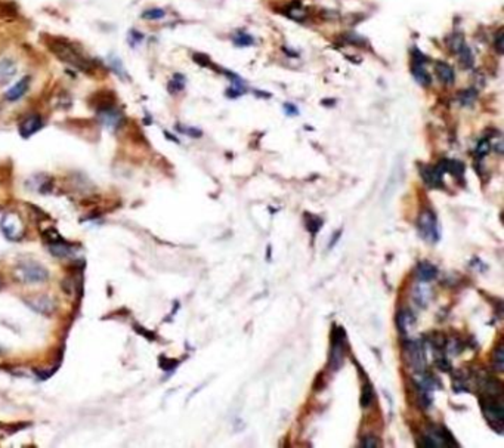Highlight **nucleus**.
<instances>
[{
  "label": "nucleus",
  "instance_id": "nucleus-1",
  "mask_svg": "<svg viewBox=\"0 0 504 448\" xmlns=\"http://www.w3.org/2000/svg\"><path fill=\"white\" fill-rule=\"evenodd\" d=\"M48 48L51 49V52L61 59L62 62L80 70V71H92L93 70V64L92 61L84 55L79 48H76L74 43H71L70 40L64 39V37H49L46 40Z\"/></svg>",
  "mask_w": 504,
  "mask_h": 448
},
{
  "label": "nucleus",
  "instance_id": "nucleus-2",
  "mask_svg": "<svg viewBox=\"0 0 504 448\" xmlns=\"http://www.w3.org/2000/svg\"><path fill=\"white\" fill-rule=\"evenodd\" d=\"M419 231L429 243H438L441 238V228L432 210H423L419 216Z\"/></svg>",
  "mask_w": 504,
  "mask_h": 448
},
{
  "label": "nucleus",
  "instance_id": "nucleus-3",
  "mask_svg": "<svg viewBox=\"0 0 504 448\" xmlns=\"http://www.w3.org/2000/svg\"><path fill=\"white\" fill-rule=\"evenodd\" d=\"M482 410H484V416L488 420V423L494 429H497L499 432H502V428H503L504 423L503 405L500 402H497L494 399V396H493L490 399H482Z\"/></svg>",
  "mask_w": 504,
  "mask_h": 448
},
{
  "label": "nucleus",
  "instance_id": "nucleus-4",
  "mask_svg": "<svg viewBox=\"0 0 504 448\" xmlns=\"http://www.w3.org/2000/svg\"><path fill=\"white\" fill-rule=\"evenodd\" d=\"M405 355L407 359L410 362V365L417 370V371H423L426 367V354H424V346L421 342L414 340V342H408L405 345Z\"/></svg>",
  "mask_w": 504,
  "mask_h": 448
},
{
  "label": "nucleus",
  "instance_id": "nucleus-5",
  "mask_svg": "<svg viewBox=\"0 0 504 448\" xmlns=\"http://www.w3.org/2000/svg\"><path fill=\"white\" fill-rule=\"evenodd\" d=\"M344 343L346 336L341 329H336L332 339V352H330V367L333 370H338L344 359Z\"/></svg>",
  "mask_w": 504,
  "mask_h": 448
},
{
  "label": "nucleus",
  "instance_id": "nucleus-6",
  "mask_svg": "<svg viewBox=\"0 0 504 448\" xmlns=\"http://www.w3.org/2000/svg\"><path fill=\"white\" fill-rule=\"evenodd\" d=\"M19 274L22 277V280L27 282H42L49 278V272L46 268H43L42 265L36 264V262H25L21 265L19 268Z\"/></svg>",
  "mask_w": 504,
  "mask_h": 448
},
{
  "label": "nucleus",
  "instance_id": "nucleus-7",
  "mask_svg": "<svg viewBox=\"0 0 504 448\" xmlns=\"http://www.w3.org/2000/svg\"><path fill=\"white\" fill-rule=\"evenodd\" d=\"M1 229L4 232V235L10 240H18L22 235V225H21V221L18 219L16 215L4 216V219L1 222Z\"/></svg>",
  "mask_w": 504,
  "mask_h": 448
},
{
  "label": "nucleus",
  "instance_id": "nucleus-8",
  "mask_svg": "<svg viewBox=\"0 0 504 448\" xmlns=\"http://www.w3.org/2000/svg\"><path fill=\"white\" fill-rule=\"evenodd\" d=\"M42 127H43V120H42V117L37 115V114H33V115L27 117V118L21 123L19 132H21V135H22L24 138H30L31 135H34L36 132H39Z\"/></svg>",
  "mask_w": 504,
  "mask_h": 448
},
{
  "label": "nucleus",
  "instance_id": "nucleus-9",
  "mask_svg": "<svg viewBox=\"0 0 504 448\" xmlns=\"http://www.w3.org/2000/svg\"><path fill=\"white\" fill-rule=\"evenodd\" d=\"M420 175L423 178V180L430 186V188H441L442 186V172L435 168H427V166H421L420 168Z\"/></svg>",
  "mask_w": 504,
  "mask_h": 448
},
{
  "label": "nucleus",
  "instance_id": "nucleus-10",
  "mask_svg": "<svg viewBox=\"0 0 504 448\" xmlns=\"http://www.w3.org/2000/svg\"><path fill=\"white\" fill-rule=\"evenodd\" d=\"M98 117L110 129H115V127H118L123 123V114L118 111V110H115L114 107L98 111Z\"/></svg>",
  "mask_w": 504,
  "mask_h": 448
},
{
  "label": "nucleus",
  "instance_id": "nucleus-11",
  "mask_svg": "<svg viewBox=\"0 0 504 448\" xmlns=\"http://www.w3.org/2000/svg\"><path fill=\"white\" fill-rule=\"evenodd\" d=\"M28 86H30V77H24L21 79L19 82H16L7 92H6V99L7 101H18L19 98L24 96V93L28 90Z\"/></svg>",
  "mask_w": 504,
  "mask_h": 448
},
{
  "label": "nucleus",
  "instance_id": "nucleus-12",
  "mask_svg": "<svg viewBox=\"0 0 504 448\" xmlns=\"http://www.w3.org/2000/svg\"><path fill=\"white\" fill-rule=\"evenodd\" d=\"M28 306H31L34 311L43 312V314H51L55 309L54 302L48 297V296H36L31 300H27Z\"/></svg>",
  "mask_w": 504,
  "mask_h": 448
},
{
  "label": "nucleus",
  "instance_id": "nucleus-13",
  "mask_svg": "<svg viewBox=\"0 0 504 448\" xmlns=\"http://www.w3.org/2000/svg\"><path fill=\"white\" fill-rule=\"evenodd\" d=\"M396 326L401 330V333L407 335L414 326H416V317L411 311H401L398 318H396Z\"/></svg>",
  "mask_w": 504,
  "mask_h": 448
},
{
  "label": "nucleus",
  "instance_id": "nucleus-14",
  "mask_svg": "<svg viewBox=\"0 0 504 448\" xmlns=\"http://www.w3.org/2000/svg\"><path fill=\"white\" fill-rule=\"evenodd\" d=\"M435 73H436L438 79L441 80V83H444V85H452L454 80H455L454 70L445 62H436L435 64Z\"/></svg>",
  "mask_w": 504,
  "mask_h": 448
},
{
  "label": "nucleus",
  "instance_id": "nucleus-15",
  "mask_svg": "<svg viewBox=\"0 0 504 448\" xmlns=\"http://www.w3.org/2000/svg\"><path fill=\"white\" fill-rule=\"evenodd\" d=\"M436 267H433L432 264L429 262H420L417 265V269H416V274H417V278L421 281V282H426V281L433 280L436 277Z\"/></svg>",
  "mask_w": 504,
  "mask_h": 448
},
{
  "label": "nucleus",
  "instance_id": "nucleus-16",
  "mask_svg": "<svg viewBox=\"0 0 504 448\" xmlns=\"http://www.w3.org/2000/svg\"><path fill=\"white\" fill-rule=\"evenodd\" d=\"M16 74V64L12 59H1L0 61V82H7Z\"/></svg>",
  "mask_w": 504,
  "mask_h": 448
},
{
  "label": "nucleus",
  "instance_id": "nucleus-17",
  "mask_svg": "<svg viewBox=\"0 0 504 448\" xmlns=\"http://www.w3.org/2000/svg\"><path fill=\"white\" fill-rule=\"evenodd\" d=\"M411 71H413V76H414V79H416V82H417L419 85H421V86H429V85H430L432 79H430L429 73L424 70L423 65H416V64H413Z\"/></svg>",
  "mask_w": 504,
  "mask_h": 448
},
{
  "label": "nucleus",
  "instance_id": "nucleus-18",
  "mask_svg": "<svg viewBox=\"0 0 504 448\" xmlns=\"http://www.w3.org/2000/svg\"><path fill=\"white\" fill-rule=\"evenodd\" d=\"M108 64L111 67V70H114V73L121 79V80H129V74H127V70L124 68L123 62L120 58H117L115 55H110L108 56Z\"/></svg>",
  "mask_w": 504,
  "mask_h": 448
},
{
  "label": "nucleus",
  "instance_id": "nucleus-19",
  "mask_svg": "<svg viewBox=\"0 0 504 448\" xmlns=\"http://www.w3.org/2000/svg\"><path fill=\"white\" fill-rule=\"evenodd\" d=\"M430 297V291L429 287L424 284H420L416 290H414V300L419 306H426Z\"/></svg>",
  "mask_w": 504,
  "mask_h": 448
},
{
  "label": "nucleus",
  "instance_id": "nucleus-20",
  "mask_svg": "<svg viewBox=\"0 0 504 448\" xmlns=\"http://www.w3.org/2000/svg\"><path fill=\"white\" fill-rule=\"evenodd\" d=\"M324 224V221L315 215H311V213H305V225H306V229L311 232V234H317L321 226Z\"/></svg>",
  "mask_w": 504,
  "mask_h": 448
},
{
  "label": "nucleus",
  "instance_id": "nucleus-21",
  "mask_svg": "<svg viewBox=\"0 0 504 448\" xmlns=\"http://www.w3.org/2000/svg\"><path fill=\"white\" fill-rule=\"evenodd\" d=\"M49 249H51V253L58 256V258H65V256H68V255L73 253V249H71L68 244H65L64 241L51 243V244H49Z\"/></svg>",
  "mask_w": 504,
  "mask_h": 448
},
{
  "label": "nucleus",
  "instance_id": "nucleus-22",
  "mask_svg": "<svg viewBox=\"0 0 504 448\" xmlns=\"http://www.w3.org/2000/svg\"><path fill=\"white\" fill-rule=\"evenodd\" d=\"M457 55L460 58V64L464 67V68H470L473 65V54L470 51V48H467L466 45L461 46V49L457 52Z\"/></svg>",
  "mask_w": 504,
  "mask_h": 448
},
{
  "label": "nucleus",
  "instance_id": "nucleus-23",
  "mask_svg": "<svg viewBox=\"0 0 504 448\" xmlns=\"http://www.w3.org/2000/svg\"><path fill=\"white\" fill-rule=\"evenodd\" d=\"M373 398H374L373 386H371L370 383H365L364 388H362V392H361V407H362V408L370 407L371 402H373Z\"/></svg>",
  "mask_w": 504,
  "mask_h": 448
},
{
  "label": "nucleus",
  "instance_id": "nucleus-24",
  "mask_svg": "<svg viewBox=\"0 0 504 448\" xmlns=\"http://www.w3.org/2000/svg\"><path fill=\"white\" fill-rule=\"evenodd\" d=\"M475 99H476V92H475L473 89H466V90H463V92L458 95V101H460V104L464 105V107L472 105V104L475 102Z\"/></svg>",
  "mask_w": 504,
  "mask_h": 448
},
{
  "label": "nucleus",
  "instance_id": "nucleus-25",
  "mask_svg": "<svg viewBox=\"0 0 504 448\" xmlns=\"http://www.w3.org/2000/svg\"><path fill=\"white\" fill-rule=\"evenodd\" d=\"M493 364H494V367H496L499 371H503L504 370L503 345H499V346H497V349L494 351V355H493Z\"/></svg>",
  "mask_w": 504,
  "mask_h": 448
},
{
  "label": "nucleus",
  "instance_id": "nucleus-26",
  "mask_svg": "<svg viewBox=\"0 0 504 448\" xmlns=\"http://www.w3.org/2000/svg\"><path fill=\"white\" fill-rule=\"evenodd\" d=\"M183 88H185V79H183L182 76H179V74H176V76L173 77V80L168 83V92H170V93H177V92H180Z\"/></svg>",
  "mask_w": 504,
  "mask_h": 448
},
{
  "label": "nucleus",
  "instance_id": "nucleus-27",
  "mask_svg": "<svg viewBox=\"0 0 504 448\" xmlns=\"http://www.w3.org/2000/svg\"><path fill=\"white\" fill-rule=\"evenodd\" d=\"M166 12L160 7H154V9H148L142 13V18L144 19H162L165 18Z\"/></svg>",
  "mask_w": 504,
  "mask_h": 448
},
{
  "label": "nucleus",
  "instance_id": "nucleus-28",
  "mask_svg": "<svg viewBox=\"0 0 504 448\" xmlns=\"http://www.w3.org/2000/svg\"><path fill=\"white\" fill-rule=\"evenodd\" d=\"M234 43L237 46H250V45H253V39H252V36H249L246 33H238V34L234 36Z\"/></svg>",
  "mask_w": 504,
  "mask_h": 448
},
{
  "label": "nucleus",
  "instance_id": "nucleus-29",
  "mask_svg": "<svg viewBox=\"0 0 504 448\" xmlns=\"http://www.w3.org/2000/svg\"><path fill=\"white\" fill-rule=\"evenodd\" d=\"M490 150H491V144L488 139H481L476 145V154L479 157H485L490 153Z\"/></svg>",
  "mask_w": 504,
  "mask_h": 448
},
{
  "label": "nucleus",
  "instance_id": "nucleus-30",
  "mask_svg": "<svg viewBox=\"0 0 504 448\" xmlns=\"http://www.w3.org/2000/svg\"><path fill=\"white\" fill-rule=\"evenodd\" d=\"M287 15H288L291 19H294V21H302V19H305L306 12H305L303 9H300V7H291V9L287 10Z\"/></svg>",
  "mask_w": 504,
  "mask_h": 448
},
{
  "label": "nucleus",
  "instance_id": "nucleus-31",
  "mask_svg": "<svg viewBox=\"0 0 504 448\" xmlns=\"http://www.w3.org/2000/svg\"><path fill=\"white\" fill-rule=\"evenodd\" d=\"M142 40H144V34L142 33H139L138 30H130L129 31V45L130 46H136Z\"/></svg>",
  "mask_w": 504,
  "mask_h": 448
},
{
  "label": "nucleus",
  "instance_id": "nucleus-32",
  "mask_svg": "<svg viewBox=\"0 0 504 448\" xmlns=\"http://www.w3.org/2000/svg\"><path fill=\"white\" fill-rule=\"evenodd\" d=\"M464 45V40H463V37L461 36H454L452 39H451V43H449V48L452 49V52H458L460 49H461V46Z\"/></svg>",
  "mask_w": 504,
  "mask_h": 448
},
{
  "label": "nucleus",
  "instance_id": "nucleus-33",
  "mask_svg": "<svg viewBox=\"0 0 504 448\" xmlns=\"http://www.w3.org/2000/svg\"><path fill=\"white\" fill-rule=\"evenodd\" d=\"M503 39H504L503 30H499V33L496 34V40H494V45H496V49H497L499 54H503L504 52Z\"/></svg>",
  "mask_w": 504,
  "mask_h": 448
},
{
  "label": "nucleus",
  "instance_id": "nucleus-34",
  "mask_svg": "<svg viewBox=\"0 0 504 448\" xmlns=\"http://www.w3.org/2000/svg\"><path fill=\"white\" fill-rule=\"evenodd\" d=\"M176 365H177V361H176V359H168L166 357H162V358H160V367H162L163 370H171V368H174Z\"/></svg>",
  "mask_w": 504,
  "mask_h": 448
},
{
  "label": "nucleus",
  "instance_id": "nucleus-35",
  "mask_svg": "<svg viewBox=\"0 0 504 448\" xmlns=\"http://www.w3.org/2000/svg\"><path fill=\"white\" fill-rule=\"evenodd\" d=\"M177 130H182V133L189 135V136H192V138L201 136V130H200V129H195V127H182V126H177Z\"/></svg>",
  "mask_w": 504,
  "mask_h": 448
},
{
  "label": "nucleus",
  "instance_id": "nucleus-36",
  "mask_svg": "<svg viewBox=\"0 0 504 448\" xmlns=\"http://www.w3.org/2000/svg\"><path fill=\"white\" fill-rule=\"evenodd\" d=\"M361 446L365 448H374V447H380V443L377 441L376 437H365L361 443Z\"/></svg>",
  "mask_w": 504,
  "mask_h": 448
},
{
  "label": "nucleus",
  "instance_id": "nucleus-37",
  "mask_svg": "<svg viewBox=\"0 0 504 448\" xmlns=\"http://www.w3.org/2000/svg\"><path fill=\"white\" fill-rule=\"evenodd\" d=\"M284 111H285L287 115H297V114H299L297 108H296V105H293V104H285V105H284Z\"/></svg>",
  "mask_w": 504,
  "mask_h": 448
},
{
  "label": "nucleus",
  "instance_id": "nucleus-38",
  "mask_svg": "<svg viewBox=\"0 0 504 448\" xmlns=\"http://www.w3.org/2000/svg\"><path fill=\"white\" fill-rule=\"evenodd\" d=\"M135 329L139 332V335H142V336H145V337H148V339H154V336L153 335H150V332L148 330H145V329H141L139 326H135Z\"/></svg>",
  "mask_w": 504,
  "mask_h": 448
},
{
  "label": "nucleus",
  "instance_id": "nucleus-39",
  "mask_svg": "<svg viewBox=\"0 0 504 448\" xmlns=\"http://www.w3.org/2000/svg\"><path fill=\"white\" fill-rule=\"evenodd\" d=\"M338 237H340V232H336V234L333 235V241L330 243V247H333V246H335V243H336L337 240H338Z\"/></svg>",
  "mask_w": 504,
  "mask_h": 448
},
{
  "label": "nucleus",
  "instance_id": "nucleus-40",
  "mask_svg": "<svg viewBox=\"0 0 504 448\" xmlns=\"http://www.w3.org/2000/svg\"><path fill=\"white\" fill-rule=\"evenodd\" d=\"M0 287H1V280H0Z\"/></svg>",
  "mask_w": 504,
  "mask_h": 448
}]
</instances>
